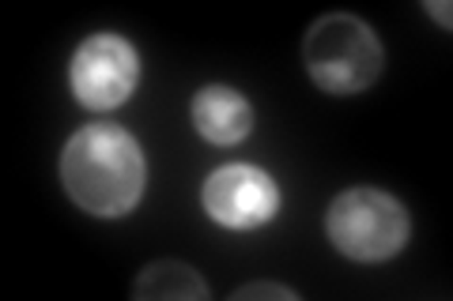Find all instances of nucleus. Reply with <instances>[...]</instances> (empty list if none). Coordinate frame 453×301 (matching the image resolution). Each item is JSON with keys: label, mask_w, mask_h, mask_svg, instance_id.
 <instances>
[{"label": "nucleus", "mask_w": 453, "mask_h": 301, "mask_svg": "<svg viewBox=\"0 0 453 301\" xmlns=\"http://www.w3.org/2000/svg\"><path fill=\"white\" fill-rule=\"evenodd\" d=\"M234 297L238 301L242 297H288V301H295L299 294L288 290V286H276V282H250V286H242V290H234Z\"/></svg>", "instance_id": "6e6552de"}, {"label": "nucleus", "mask_w": 453, "mask_h": 301, "mask_svg": "<svg viewBox=\"0 0 453 301\" xmlns=\"http://www.w3.org/2000/svg\"><path fill=\"white\" fill-rule=\"evenodd\" d=\"M306 71L329 94H359L381 76V41L359 16L329 11L306 31Z\"/></svg>", "instance_id": "f03ea898"}, {"label": "nucleus", "mask_w": 453, "mask_h": 301, "mask_svg": "<svg viewBox=\"0 0 453 301\" xmlns=\"http://www.w3.org/2000/svg\"><path fill=\"white\" fill-rule=\"evenodd\" d=\"M280 207L276 181L257 166L234 162L204 181V211L226 230H257Z\"/></svg>", "instance_id": "39448f33"}, {"label": "nucleus", "mask_w": 453, "mask_h": 301, "mask_svg": "<svg viewBox=\"0 0 453 301\" xmlns=\"http://www.w3.org/2000/svg\"><path fill=\"white\" fill-rule=\"evenodd\" d=\"M329 241L359 264L389 260L408 245V211L381 189H348L329 207Z\"/></svg>", "instance_id": "7ed1b4c3"}, {"label": "nucleus", "mask_w": 453, "mask_h": 301, "mask_svg": "<svg viewBox=\"0 0 453 301\" xmlns=\"http://www.w3.org/2000/svg\"><path fill=\"white\" fill-rule=\"evenodd\" d=\"M193 124L208 143L231 147L250 136L253 109L234 87H204L193 98Z\"/></svg>", "instance_id": "423d86ee"}, {"label": "nucleus", "mask_w": 453, "mask_h": 301, "mask_svg": "<svg viewBox=\"0 0 453 301\" xmlns=\"http://www.w3.org/2000/svg\"><path fill=\"white\" fill-rule=\"evenodd\" d=\"M427 11H431L434 19H442V23L449 26V4H427Z\"/></svg>", "instance_id": "1a4fd4ad"}, {"label": "nucleus", "mask_w": 453, "mask_h": 301, "mask_svg": "<svg viewBox=\"0 0 453 301\" xmlns=\"http://www.w3.org/2000/svg\"><path fill=\"white\" fill-rule=\"evenodd\" d=\"M136 297H208L204 279L181 260H155L133 282Z\"/></svg>", "instance_id": "0eeeda50"}, {"label": "nucleus", "mask_w": 453, "mask_h": 301, "mask_svg": "<svg viewBox=\"0 0 453 301\" xmlns=\"http://www.w3.org/2000/svg\"><path fill=\"white\" fill-rule=\"evenodd\" d=\"M140 61L121 34H95L73 56V94L91 109H113L136 91Z\"/></svg>", "instance_id": "20e7f679"}, {"label": "nucleus", "mask_w": 453, "mask_h": 301, "mask_svg": "<svg viewBox=\"0 0 453 301\" xmlns=\"http://www.w3.org/2000/svg\"><path fill=\"white\" fill-rule=\"evenodd\" d=\"M144 151L118 124H88L65 143V192L88 214H98V219L129 214L144 196Z\"/></svg>", "instance_id": "f257e3e1"}]
</instances>
